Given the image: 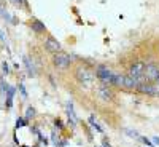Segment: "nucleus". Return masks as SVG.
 I'll use <instances>...</instances> for the list:
<instances>
[{"label": "nucleus", "instance_id": "nucleus-1", "mask_svg": "<svg viewBox=\"0 0 159 147\" xmlns=\"http://www.w3.org/2000/svg\"><path fill=\"white\" fill-rule=\"evenodd\" d=\"M95 77L102 82V85H107V87H111L113 82V70H110L108 67L105 66H99L95 69Z\"/></svg>", "mask_w": 159, "mask_h": 147}, {"label": "nucleus", "instance_id": "nucleus-2", "mask_svg": "<svg viewBox=\"0 0 159 147\" xmlns=\"http://www.w3.org/2000/svg\"><path fill=\"white\" fill-rule=\"evenodd\" d=\"M76 78H78V82L80 83H83V85H91L94 80V74L91 72L86 66H80L78 69H76Z\"/></svg>", "mask_w": 159, "mask_h": 147}, {"label": "nucleus", "instance_id": "nucleus-3", "mask_svg": "<svg viewBox=\"0 0 159 147\" xmlns=\"http://www.w3.org/2000/svg\"><path fill=\"white\" fill-rule=\"evenodd\" d=\"M72 63V58L67 53H62V51H58L54 53L53 56V64L58 67V69H67Z\"/></svg>", "mask_w": 159, "mask_h": 147}, {"label": "nucleus", "instance_id": "nucleus-4", "mask_svg": "<svg viewBox=\"0 0 159 147\" xmlns=\"http://www.w3.org/2000/svg\"><path fill=\"white\" fill-rule=\"evenodd\" d=\"M143 77L146 82H159V67L156 64H145Z\"/></svg>", "mask_w": 159, "mask_h": 147}, {"label": "nucleus", "instance_id": "nucleus-5", "mask_svg": "<svg viewBox=\"0 0 159 147\" xmlns=\"http://www.w3.org/2000/svg\"><path fill=\"white\" fill-rule=\"evenodd\" d=\"M143 70H145V63H142V61H135V63L130 64L127 75L134 77V78H139V77L143 75Z\"/></svg>", "mask_w": 159, "mask_h": 147}, {"label": "nucleus", "instance_id": "nucleus-6", "mask_svg": "<svg viewBox=\"0 0 159 147\" xmlns=\"http://www.w3.org/2000/svg\"><path fill=\"white\" fill-rule=\"evenodd\" d=\"M139 90L140 93L143 94H159V88L157 85H153L151 82H143V83H139V87L135 88Z\"/></svg>", "mask_w": 159, "mask_h": 147}, {"label": "nucleus", "instance_id": "nucleus-7", "mask_svg": "<svg viewBox=\"0 0 159 147\" xmlns=\"http://www.w3.org/2000/svg\"><path fill=\"white\" fill-rule=\"evenodd\" d=\"M45 48H46L49 53H58V51H61L62 47H61V43L56 40L53 35H48L46 40H45Z\"/></svg>", "mask_w": 159, "mask_h": 147}, {"label": "nucleus", "instance_id": "nucleus-8", "mask_svg": "<svg viewBox=\"0 0 159 147\" xmlns=\"http://www.w3.org/2000/svg\"><path fill=\"white\" fill-rule=\"evenodd\" d=\"M97 94L102 101H111L115 98V94H113V91L110 90V87H107V85H100L97 88Z\"/></svg>", "mask_w": 159, "mask_h": 147}, {"label": "nucleus", "instance_id": "nucleus-9", "mask_svg": "<svg viewBox=\"0 0 159 147\" xmlns=\"http://www.w3.org/2000/svg\"><path fill=\"white\" fill-rule=\"evenodd\" d=\"M123 87L127 88V90H134L139 87V80L130 75H124V80H123Z\"/></svg>", "mask_w": 159, "mask_h": 147}, {"label": "nucleus", "instance_id": "nucleus-10", "mask_svg": "<svg viewBox=\"0 0 159 147\" xmlns=\"http://www.w3.org/2000/svg\"><path fill=\"white\" fill-rule=\"evenodd\" d=\"M30 27H32V31H35L37 34H45L46 32V26H45L42 21H38V19H33L30 22Z\"/></svg>", "mask_w": 159, "mask_h": 147}, {"label": "nucleus", "instance_id": "nucleus-11", "mask_svg": "<svg viewBox=\"0 0 159 147\" xmlns=\"http://www.w3.org/2000/svg\"><path fill=\"white\" fill-rule=\"evenodd\" d=\"M123 80H124V75H123V74H116V72H113V82H111V87H123Z\"/></svg>", "mask_w": 159, "mask_h": 147}, {"label": "nucleus", "instance_id": "nucleus-12", "mask_svg": "<svg viewBox=\"0 0 159 147\" xmlns=\"http://www.w3.org/2000/svg\"><path fill=\"white\" fill-rule=\"evenodd\" d=\"M69 117H70V120H72V125L75 126V123H76V115H75V112H73V107H72V104H69Z\"/></svg>", "mask_w": 159, "mask_h": 147}, {"label": "nucleus", "instance_id": "nucleus-13", "mask_svg": "<svg viewBox=\"0 0 159 147\" xmlns=\"http://www.w3.org/2000/svg\"><path fill=\"white\" fill-rule=\"evenodd\" d=\"M24 63H26V67H27V70H29V75L32 77V75H35V72H33V67L30 66V61L27 59V58H24Z\"/></svg>", "mask_w": 159, "mask_h": 147}, {"label": "nucleus", "instance_id": "nucleus-14", "mask_svg": "<svg viewBox=\"0 0 159 147\" xmlns=\"http://www.w3.org/2000/svg\"><path fill=\"white\" fill-rule=\"evenodd\" d=\"M89 123H91V126H92L94 129H97V131H99V133H102V131H104V129H102V128H100V126L97 125V123H95V120H94V117H91V118H89Z\"/></svg>", "mask_w": 159, "mask_h": 147}, {"label": "nucleus", "instance_id": "nucleus-15", "mask_svg": "<svg viewBox=\"0 0 159 147\" xmlns=\"http://www.w3.org/2000/svg\"><path fill=\"white\" fill-rule=\"evenodd\" d=\"M8 88H10V85H8V83H5L3 80H0V91H2L3 94H7Z\"/></svg>", "mask_w": 159, "mask_h": 147}, {"label": "nucleus", "instance_id": "nucleus-16", "mask_svg": "<svg viewBox=\"0 0 159 147\" xmlns=\"http://www.w3.org/2000/svg\"><path fill=\"white\" fill-rule=\"evenodd\" d=\"M35 115V109L33 107H27V110H26V120L27 118H30V117H33Z\"/></svg>", "mask_w": 159, "mask_h": 147}, {"label": "nucleus", "instance_id": "nucleus-17", "mask_svg": "<svg viewBox=\"0 0 159 147\" xmlns=\"http://www.w3.org/2000/svg\"><path fill=\"white\" fill-rule=\"evenodd\" d=\"M126 134H127V136H130V138H140L139 133L135 131V129H126Z\"/></svg>", "mask_w": 159, "mask_h": 147}, {"label": "nucleus", "instance_id": "nucleus-18", "mask_svg": "<svg viewBox=\"0 0 159 147\" xmlns=\"http://www.w3.org/2000/svg\"><path fill=\"white\" fill-rule=\"evenodd\" d=\"M26 118H18L16 120V128H22V126H26Z\"/></svg>", "mask_w": 159, "mask_h": 147}, {"label": "nucleus", "instance_id": "nucleus-19", "mask_svg": "<svg viewBox=\"0 0 159 147\" xmlns=\"http://www.w3.org/2000/svg\"><path fill=\"white\" fill-rule=\"evenodd\" d=\"M8 64H7V61H2V74L3 75H8Z\"/></svg>", "mask_w": 159, "mask_h": 147}, {"label": "nucleus", "instance_id": "nucleus-20", "mask_svg": "<svg viewBox=\"0 0 159 147\" xmlns=\"http://www.w3.org/2000/svg\"><path fill=\"white\" fill-rule=\"evenodd\" d=\"M13 96H14V88L10 87L8 91H7V99H13Z\"/></svg>", "mask_w": 159, "mask_h": 147}, {"label": "nucleus", "instance_id": "nucleus-21", "mask_svg": "<svg viewBox=\"0 0 159 147\" xmlns=\"http://www.w3.org/2000/svg\"><path fill=\"white\" fill-rule=\"evenodd\" d=\"M19 90H21V94H22V98H24V99H27V91H26L24 85H19Z\"/></svg>", "mask_w": 159, "mask_h": 147}, {"label": "nucleus", "instance_id": "nucleus-22", "mask_svg": "<svg viewBox=\"0 0 159 147\" xmlns=\"http://www.w3.org/2000/svg\"><path fill=\"white\" fill-rule=\"evenodd\" d=\"M142 141H143V142H145L146 145H150V147H153V144H151V141H150V139H146V138H142Z\"/></svg>", "mask_w": 159, "mask_h": 147}, {"label": "nucleus", "instance_id": "nucleus-23", "mask_svg": "<svg viewBox=\"0 0 159 147\" xmlns=\"http://www.w3.org/2000/svg\"><path fill=\"white\" fill-rule=\"evenodd\" d=\"M153 142L159 145V136H154V138H153Z\"/></svg>", "mask_w": 159, "mask_h": 147}, {"label": "nucleus", "instance_id": "nucleus-24", "mask_svg": "<svg viewBox=\"0 0 159 147\" xmlns=\"http://www.w3.org/2000/svg\"><path fill=\"white\" fill-rule=\"evenodd\" d=\"M56 126H59V128H62V122L59 120V118H58V120H56Z\"/></svg>", "mask_w": 159, "mask_h": 147}, {"label": "nucleus", "instance_id": "nucleus-25", "mask_svg": "<svg viewBox=\"0 0 159 147\" xmlns=\"http://www.w3.org/2000/svg\"><path fill=\"white\" fill-rule=\"evenodd\" d=\"M14 2H18V3H26L27 0H14Z\"/></svg>", "mask_w": 159, "mask_h": 147}, {"label": "nucleus", "instance_id": "nucleus-26", "mask_svg": "<svg viewBox=\"0 0 159 147\" xmlns=\"http://www.w3.org/2000/svg\"><path fill=\"white\" fill-rule=\"evenodd\" d=\"M157 88H159V82H157Z\"/></svg>", "mask_w": 159, "mask_h": 147}]
</instances>
